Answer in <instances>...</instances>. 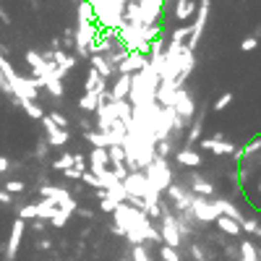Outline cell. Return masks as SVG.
Instances as JSON below:
<instances>
[{"label":"cell","instance_id":"obj_1","mask_svg":"<svg viewBox=\"0 0 261 261\" xmlns=\"http://www.w3.org/2000/svg\"><path fill=\"white\" fill-rule=\"evenodd\" d=\"M144 175H146V180H149V185L157 191V193H165L167 188H170V183L175 180V175H173V167H170V162L167 160H162V157H157L154 154V160H152V165L144 170Z\"/></svg>","mask_w":261,"mask_h":261},{"label":"cell","instance_id":"obj_2","mask_svg":"<svg viewBox=\"0 0 261 261\" xmlns=\"http://www.w3.org/2000/svg\"><path fill=\"white\" fill-rule=\"evenodd\" d=\"M185 188H188L193 196H204V199H214L217 196V185H214L207 175L199 173V170H188L183 175V180H180Z\"/></svg>","mask_w":261,"mask_h":261},{"label":"cell","instance_id":"obj_3","mask_svg":"<svg viewBox=\"0 0 261 261\" xmlns=\"http://www.w3.org/2000/svg\"><path fill=\"white\" fill-rule=\"evenodd\" d=\"M207 113H209V102H201L196 115L191 118V126H188V133L183 136V149H193V144L199 141L201 130H204V120H207Z\"/></svg>","mask_w":261,"mask_h":261},{"label":"cell","instance_id":"obj_4","mask_svg":"<svg viewBox=\"0 0 261 261\" xmlns=\"http://www.w3.org/2000/svg\"><path fill=\"white\" fill-rule=\"evenodd\" d=\"M170 107L175 110V113H178L183 120H191L193 115H196V99L191 97V91L188 89H178L173 94V102H170Z\"/></svg>","mask_w":261,"mask_h":261},{"label":"cell","instance_id":"obj_5","mask_svg":"<svg viewBox=\"0 0 261 261\" xmlns=\"http://www.w3.org/2000/svg\"><path fill=\"white\" fill-rule=\"evenodd\" d=\"M42 126H44V141H47V146L50 149H65V144H68V138H71V130L55 128L47 115L42 118Z\"/></svg>","mask_w":261,"mask_h":261},{"label":"cell","instance_id":"obj_6","mask_svg":"<svg viewBox=\"0 0 261 261\" xmlns=\"http://www.w3.org/2000/svg\"><path fill=\"white\" fill-rule=\"evenodd\" d=\"M191 212H193V219L196 222H214V219L219 217V212L214 209L212 199H204V196H193Z\"/></svg>","mask_w":261,"mask_h":261},{"label":"cell","instance_id":"obj_7","mask_svg":"<svg viewBox=\"0 0 261 261\" xmlns=\"http://www.w3.org/2000/svg\"><path fill=\"white\" fill-rule=\"evenodd\" d=\"M212 204H214V209H217V212L222 214V217H227V219H232V222H238V225L246 219L243 209H240L235 201L225 199V196H214V199H212Z\"/></svg>","mask_w":261,"mask_h":261},{"label":"cell","instance_id":"obj_8","mask_svg":"<svg viewBox=\"0 0 261 261\" xmlns=\"http://www.w3.org/2000/svg\"><path fill=\"white\" fill-rule=\"evenodd\" d=\"M146 63H149L146 55H141V52H128L126 60L118 65L115 73H126V76H133V73H141V71L146 68Z\"/></svg>","mask_w":261,"mask_h":261},{"label":"cell","instance_id":"obj_9","mask_svg":"<svg viewBox=\"0 0 261 261\" xmlns=\"http://www.w3.org/2000/svg\"><path fill=\"white\" fill-rule=\"evenodd\" d=\"M87 170L94 175V178H99L102 173L110 170V157H107V149H91L89 154V167Z\"/></svg>","mask_w":261,"mask_h":261},{"label":"cell","instance_id":"obj_10","mask_svg":"<svg viewBox=\"0 0 261 261\" xmlns=\"http://www.w3.org/2000/svg\"><path fill=\"white\" fill-rule=\"evenodd\" d=\"M24 227H26V222H21V219L13 222L11 238H8V246H5V259L8 261H13L16 254H18V246H21V240H24Z\"/></svg>","mask_w":261,"mask_h":261},{"label":"cell","instance_id":"obj_11","mask_svg":"<svg viewBox=\"0 0 261 261\" xmlns=\"http://www.w3.org/2000/svg\"><path fill=\"white\" fill-rule=\"evenodd\" d=\"M128 91H130V76H126V73H118V76H115V84L107 89V102L128 99Z\"/></svg>","mask_w":261,"mask_h":261},{"label":"cell","instance_id":"obj_12","mask_svg":"<svg viewBox=\"0 0 261 261\" xmlns=\"http://www.w3.org/2000/svg\"><path fill=\"white\" fill-rule=\"evenodd\" d=\"M110 113H113V118L118 120V123H123L126 128L130 126V115H133V110H130V102L128 99H118V102H107Z\"/></svg>","mask_w":261,"mask_h":261},{"label":"cell","instance_id":"obj_13","mask_svg":"<svg viewBox=\"0 0 261 261\" xmlns=\"http://www.w3.org/2000/svg\"><path fill=\"white\" fill-rule=\"evenodd\" d=\"M107 89H110V81L102 79L94 68H89L87 84H84V94H87V91H94V94H107Z\"/></svg>","mask_w":261,"mask_h":261},{"label":"cell","instance_id":"obj_14","mask_svg":"<svg viewBox=\"0 0 261 261\" xmlns=\"http://www.w3.org/2000/svg\"><path fill=\"white\" fill-rule=\"evenodd\" d=\"M99 102H107V94H94V91H87L79 99V110L84 115H94V110L99 107Z\"/></svg>","mask_w":261,"mask_h":261},{"label":"cell","instance_id":"obj_15","mask_svg":"<svg viewBox=\"0 0 261 261\" xmlns=\"http://www.w3.org/2000/svg\"><path fill=\"white\" fill-rule=\"evenodd\" d=\"M173 157H175V162L183 165V167H201L204 165V157L196 152V149H178Z\"/></svg>","mask_w":261,"mask_h":261},{"label":"cell","instance_id":"obj_16","mask_svg":"<svg viewBox=\"0 0 261 261\" xmlns=\"http://www.w3.org/2000/svg\"><path fill=\"white\" fill-rule=\"evenodd\" d=\"M34 207H37V219H42V222H50V219L55 217V214H58V204L50 201V199L37 201Z\"/></svg>","mask_w":261,"mask_h":261},{"label":"cell","instance_id":"obj_17","mask_svg":"<svg viewBox=\"0 0 261 261\" xmlns=\"http://www.w3.org/2000/svg\"><path fill=\"white\" fill-rule=\"evenodd\" d=\"M196 13V0H175V8H173V16L178 21H185Z\"/></svg>","mask_w":261,"mask_h":261},{"label":"cell","instance_id":"obj_18","mask_svg":"<svg viewBox=\"0 0 261 261\" xmlns=\"http://www.w3.org/2000/svg\"><path fill=\"white\" fill-rule=\"evenodd\" d=\"M89 63H91V68H94V71L99 73V76L105 79V81H110V79L115 76V71L110 68V65H107V60L102 58V55H89Z\"/></svg>","mask_w":261,"mask_h":261},{"label":"cell","instance_id":"obj_19","mask_svg":"<svg viewBox=\"0 0 261 261\" xmlns=\"http://www.w3.org/2000/svg\"><path fill=\"white\" fill-rule=\"evenodd\" d=\"M214 222H217V227H219L222 235H227V238H238L240 232H243L238 222H232V219H227V217H222V214H219V217L214 219Z\"/></svg>","mask_w":261,"mask_h":261},{"label":"cell","instance_id":"obj_20","mask_svg":"<svg viewBox=\"0 0 261 261\" xmlns=\"http://www.w3.org/2000/svg\"><path fill=\"white\" fill-rule=\"evenodd\" d=\"M84 138L94 146V149H110V141H107V136L105 133H99V130H87L84 133Z\"/></svg>","mask_w":261,"mask_h":261},{"label":"cell","instance_id":"obj_21","mask_svg":"<svg viewBox=\"0 0 261 261\" xmlns=\"http://www.w3.org/2000/svg\"><path fill=\"white\" fill-rule=\"evenodd\" d=\"M240 230H243V232H248V235H256V238H261V222H259L256 217H246L243 222H240Z\"/></svg>","mask_w":261,"mask_h":261},{"label":"cell","instance_id":"obj_22","mask_svg":"<svg viewBox=\"0 0 261 261\" xmlns=\"http://www.w3.org/2000/svg\"><path fill=\"white\" fill-rule=\"evenodd\" d=\"M18 105L24 107V113L29 115L32 120H42V118H44V110L37 105V102H18Z\"/></svg>","mask_w":261,"mask_h":261},{"label":"cell","instance_id":"obj_23","mask_svg":"<svg viewBox=\"0 0 261 261\" xmlns=\"http://www.w3.org/2000/svg\"><path fill=\"white\" fill-rule=\"evenodd\" d=\"M188 37H191V24H185V26H178V29L173 32L170 42L173 44H185V42H188Z\"/></svg>","mask_w":261,"mask_h":261},{"label":"cell","instance_id":"obj_24","mask_svg":"<svg viewBox=\"0 0 261 261\" xmlns=\"http://www.w3.org/2000/svg\"><path fill=\"white\" fill-rule=\"evenodd\" d=\"M238 152V144H232V141H214L212 146V154H235Z\"/></svg>","mask_w":261,"mask_h":261},{"label":"cell","instance_id":"obj_25","mask_svg":"<svg viewBox=\"0 0 261 261\" xmlns=\"http://www.w3.org/2000/svg\"><path fill=\"white\" fill-rule=\"evenodd\" d=\"M68 167H73V154L71 152H63L58 160L52 162V170L55 173H63V170H68Z\"/></svg>","mask_w":261,"mask_h":261},{"label":"cell","instance_id":"obj_26","mask_svg":"<svg viewBox=\"0 0 261 261\" xmlns=\"http://www.w3.org/2000/svg\"><path fill=\"white\" fill-rule=\"evenodd\" d=\"M238 251H240V261H259L256 259V246L251 243V240H243Z\"/></svg>","mask_w":261,"mask_h":261},{"label":"cell","instance_id":"obj_27","mask_svg":"<svg viewBox=\"0 0 261 261\" xmlns=\"http://www.w3.org/2000/svg\"><path fill=\"white\" fill-rule=\"evenodd\" d=\"M44 87H47V91L55 97V99H60L63 94H65V87H63V81H58V79H47L44 81Z\"/></svg>","mask_w":261,"mask_h":261},{"label":"cell","instance_id":"obj_28","mask_svg":"<svg viewBox=\"0 0 261 261\" xmlns=\"http://www.w3.org/2000/svg\"><path fill=\"white\" fill-rule=\"evenodd\" d=\"M3 191L11 193V196H21V193L26 191V183H24V180H5Z\"/></svg>","mask_w":261,"mask_h":261},{"label":"cell","instance_id":"obj_29","mask_svg":"<svg viewBox=\"0 0 261 261\" xmlns=\"http://www.w3.org/2000/svg\"><path fill=\"white\" fill-rule=\"evenodd\" d=\"M232 97H235L232 91H225L222 97H217V99L212 102V110H217V113H222V110H227V107H230V102H232Z\"/></svg>","mask_w":261,"mask_h":261},{"label":"cell","instance_id":"obj_30","mask_svg":"<svg viewBox=\"0 0 261 261\" xmlns=\"http://www.w3.org/2000/svg\"><path fill=\"white\" fill-rule=\"evenodd\" d=\"M16 219H21V222L37 219V207H34V204H24V207L18 209V217H16Z\"/></svg>","mask_w":261,"mask_h":261},{"label":"cell","instance_id":"obj_31","mask_svg":"<svg viewBox=\"0 0 261 261\" xmlns=\"http://www.w3.org/2000/svg\"><path fill=\"white\" fill-rule=\"evenodd\" d=\"M107 157H110V165H126V157H123V149L120 146H110Z\"/></svg>","mask_w":261,"mask_h":261},{"label":"cell","instance_id":"obj_32","mask_svg":"<svg viewBox=\"0 0 261 261\" xmlns=\"http://www.w3.org/2000/svg\"><path fill=\"white\" fill-rule=\"evenodd\" d=\"M47 118H50V123H52L55 128H65V130H68V118H65L63 113H58V110H52V113H50Z\"/></svg>","mask_w":261,"mask_h":261},{"label":"cell","instance_id":"obj_33","mask_svg":"<svg viewBox=\"0 0 261 261\" xmlns=\"http://www.w3.org/2000/svg\"><path fill=\"white\" fill-rule=\"evenodd\" d=\"M160 256H162V261H183L178 251H175V248H167V246H160Z\"/></svg>","mask_w":261,"mask_h":261},{"label":"cell","instance_id":"obj_34","mask_svg":"<svg viewBox=\"0 0 261 261\" xmlns=\"http://www.w3.org/2000/svg\"><path fill=\"white\" fill-rule=\"evenodd\" d=\"M71 217H73V214H68V212L58 209V214H55V217H52L50 222H52V227H65V222H68Z\"/></svg>","mask_w":261,"mask_h":261},{"label":"cell","instance_id":"obj_35","mask_svg":"<svg viewBox=\"0 0 261 261\" xmlns=\"http://www.w3.org/2000/svg\"><path fill=\"white\" fill-rule=\"evenodd\" d=\"M110 173H113L120 183L128 178V167H126V165H110Z\"/></svg>","mask_w":261,"mask_h":261},{"label":"cell","instance_id":"obj_36","mask_svg":"<svg viewBox=\"0 0 261 261\" xmlns=\"http://www.w3.org/2000/svg\"><path fill=\"white\" fill-rule=\"evenodd\" d=\"M191 256H193L196 261H207V259H209V254H207V251H204L199 243H191Z\"/></svg>","mask_w":261,"mask_h":261},{"label":"cell","instance_id":"obj_37","mask_svg":"<svg viewBox=\"0 0 261 261\" xmlns=\"http://www.w3.org/2000/svg\"><path fill=\"white\" fill-rule=\"evenodd\" d=\"M256 47H259V40H254V37H246V40L240 42V50H243V52H251Z\"/></svg>","mask_w":261,"mask_h":261},{"label":"cell","instance_id":"obj_38","mask_svg":"<svg viewBox=\"0 0 261 261\" xmlns=\"http://www.w3.org/2000/svg\"><path fill=\"white\" fill-rule=\"evenodd\" d=\"M79 126H81V130L87 133V130H94V120H91L89 115H84L81 113V118H79Z\"/></svg>","mask_w":261,"mask_h":261},{"label":"cell","instance_id":"obj_39","mask_svg":"<svg viewBox=\"0 0 261 261\" xmlns=\"http://www.w3.org/2000/svg\"><path fill=\"white\" fill-rule=\"evenodd\" d=\"M133 261H152L144 246H133Z\"/></svg>","mask_w":261,"mask_h":261},{"label":"cell","instance_id":"obj_40","mask_svg":"<svg viewBox=\"0 0 261 261\" xmlns=\"http://www.w3.org/2000/svg\"><path fill=\"white\" fill-rule=\"evenodd\" d=\"M63 175H65V178H68V180H81V170H79V167H68V170H63Z\"/></svg>","mask_w":261,"mask_h":261},{"label":"cell","instance_id":"obj_41","mask_svg":"<svg viewBox=\"0 0 261 261\" xmlns=\"http://www.w3.org/2000/svg\"><path fill=\"white\" fill-rule=\"evenodd\" d=\"M81 180H84V183H87V185H94V191L99 188V180H97V178H94V175H91L89 170H87V173H84V175H81Z\"/></svg>","mask_w":261,"mask_h":261},{"label":"cell","instance_id":"obj_42","mask_svg":"<svg viewBox=\"0 0 261 261\" xmlns=\"http://www.w3.org/2000/svg\"><path fill=\"white\" fill-rule=\"evenodd\" d=\"M115 207H118V204H113L110 199H102V201H99V209H102V212H107V214H113Z\"/></svg>","mask_w":261,"mask_h":261},{"label":"cell","instance_id":"obj_43","mask_svg":"<svg viewBox=\"0 0 261 261\" xmlns=\"http://www.w3.org/2000/svg\"><path fill=\"white\" fill-rule=\"evenodd\" d=\"M16 201V196H11V193H5L3 188H0V204H5V207H11V204Z\"/></svg>","mask_w":261,"mask_h":261},{"label":"cell","instance_id":"obj_44","mask_svg":"<svg viewBox=\"0 0 261 261\" xmlns=\"http://www.w3.org/2000/svg\"><path fill=\"white\" fill-rule=\"evenodd\" d=\"M47 152H50V146H47V141L42 138V141H40V146H37V160H42V157L47 154Z\"/></svg>","mask_w":261,"mask_h":261},{"label":"cell","instance_id":"obj_45","mask_svg":"<svg viewBox=\"0 0 261 261\" xmlns=\"http://www.w3.org/2000/svg\"><path fill=\"white\" fill-rule=\"evenodd\" d=\"M8 170H11V160H8V157H0V175H5Z\"/></svg>","mask_w":261,"mask_h":261},{"label":"cell","instance_id":"obj_46","mask_svg":"<svg viewBox=\"0 0 261 261\" xmlns=\"http://www.w3.org/2000/svg\"><path fill=\"white\" fill-rule=\"evenodd\" d=\"M212 146H214V138H201L199 141V149H204V152H212Z\"/></svg>","mask_w":261,"mask_h":261},{"label":"cell","instance_id":"obj_47","mask_svg":"<svg viewBox=\"0 0 261 261\" xmlns=\"http://www.w3.org/2000/svg\"><path fill=\"white\" fill-rule=\"evenodd\" d=\"M63 44H65V47H73V29H65V37H63Z\"/></svg>","mask_w":261,"mask_h":261},{"label":"cell","instance_id":"obj_48","mask_svg":"<svg viewBox=\"0 0 261 261\" xmlns=\"http://www.w3.org/2000/svg\"><path fill=\"white\" fill-rule=\"evenodd\" d=\"M32 230L34 232H44V222L42 219H32Z\"/></svg>","mask_w":261,"mask_h":261},{"label":"cell","instance_id":"obj_49","mask_svg":"<svg viewBox=\"0 0 261 261\" xmlns=\"http://www.w3.org/2000/svg\"><path fill=\"white\" fill-rule=\"evenodd\" d=\"M76 214H81V217H87V219L94 217V212H89V209H76Z\"/></svg>","mask_w":261,"mask_h":261},{"label":"cell","instance_id":"obj_50","mask_svg":"<svg viewBox=\"0 0 261 261\" xmlns=\"http://www.w3.org/2000/svg\"><path fill=\"white\" fill-rule=\"evenodd\" d=\"M0 21H3V24H11V16H8L3 8H0Z\"/></svg>","mask_w":261,"mask_h":261},{"label":"cell","instance_id":"obj_51","mask_svg":"<svg viewBox=\"0 0 261 261\" xmlns=\"http://www.w3.org/2000/svg\"><path fill=\"white\" fill-rule=\"evenodd\" d=\"M40 248H42V251H47V248H52V243H50V240H44V238H42V240H40Z\"/></svg>","mask_w":261,"mask_h":261},{"label":"cell","instance_id":"obj_52","mask_svg":"<svg viewBox=\"0 0 261 261\" xmlns=\"http://www.w3.org/2000/svg\"><path fill=\"white\" fill-rule=\"evenodd\" d=\"M251 37H254V40H259V42H261V24H259L256 29H254V34H251Z\"/></svg>","mask_w":261,"mask_h":261},{"label":"cell","instance_id":"obj_53","mask_svg":"<svg viewBox=\"0 0 261 261\" xmlns=\"http://www.w3.org/2000/svg\"><path fill=\"white\" fill-rule=\"evenodd\" d=\"M87 3H89L91 8H94V5H99V3H102V0H87Z\"/></svg>","mask_w":261,"mask_h":261},{"label":"cell","instance_id":"obj_54","mask_svg":"<svg viewBox=\"0 0 261 261\" xmlns=\"http://www.w3.org/2000/svg\"><path fill=\"white\" fill-rule=\"evenodd\" d=\"M256 259L261 261V248H256Z\"/></svg>","mask_w":261,"mask_h":261},{"label":"cell","instance_id":"obj_55","mask_svg":"<svg viewBox=\"0 0 261 261\" xmlns=\"http://www.w3.org/2000/svg\"><path fill=\"white\" fill-rule=\"evenodd\" d=\"M259 193H261V178H259Z\"/></svg>","mask_w":261,"mask_h":261},{"label":"cell","instance_id":"obj_56","mask_svg":"<svg viewBox=\"0 0 261 261\" xmlns=\"http://www.w3.org/2000/svg\"><path fill=\"white\" fill-rule=\"evenodd\" d=\"M73 3H76V5H79V3H81V0H73Z\"/></svg>","mask_w":261,"mask_h":261}]
</instances>
